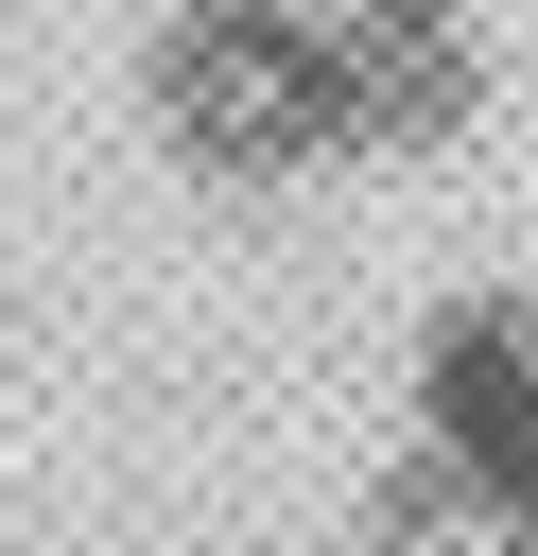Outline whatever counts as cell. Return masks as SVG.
<instances>
[{
  "label": "cell",
  "mask_w": 538,
  "mask_h": 556,
  "mask_svg": "<svg viewBox=\"0 0 538 556\" xmlns=\"http://www.w3.org/2000/svg\"><path fill=\"white\" fill-rule=\"evenodd\" d=\"M486 104L469 0H156L139 122L208 191H330L382 156H434Z\"/></svg>",
  "instance_id": "obj_1"
}]
</instances>
